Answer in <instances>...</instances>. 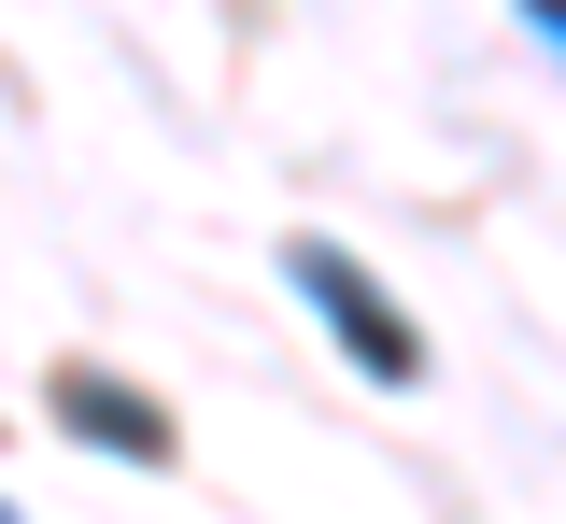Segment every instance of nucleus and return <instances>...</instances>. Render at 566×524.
<instances>
[{"mask_svg":"<svg viewBox=\"0 0 566 524\" xmlns=\"http://www.w3.org/2000/svg\"><path fill=\"white\" fill-rule=\"evenodd\" d=\"M57 426H85L99 453H128V468H170V411L128 397L114 369H57Z\"/></svg>","mask_w":566,"mask_h":524,"instance_id":"2","label":"nucleus"},{"mask_svg":"<svg viewBox=\"0 0 566 524\" xmlns=\"http://www.w3.org/2000/svg\"><path fill=\"white\" fill-rule=\"evenodd\" d=\"M283 284H297V298H312L326 326H340V355H354L368 382H424V340H411V312L382 298V284L354 270L340 241H283Z\"/></svg>","mask_w":566,"mask_h":524,"instance_id":"1","label":"nucleus"},{"mask_svg":"<svg viewBox=\"0 0 566 524\" xmlns=\"http://www.w3.org/2000/svg\"><path fill=\"white\" fill-rule=\"evenodd\" d=\"M524 29H553V43H566V0H524Z\"/></svg>","mask_w":566,"mask_h":524,"instance_id":"3","label":"nucleus"},{"mask_svg":"<svg viewBox=\"0 0 566 524\" xmlns=\"http://www.w3.org/2000/svg\"><path fill=\"white\" fill-rule=\"evenodd\" d=\"M0 524H14V511H0Z\"/></svg>","mask_w":566,"mask_h":524,"instance_id":"4","label":"nucleus"}]
</instances>
